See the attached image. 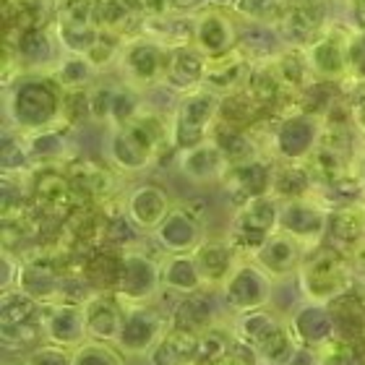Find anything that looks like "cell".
I'll return each mask as SVG.
<instances>
[{"instance_id":"37","label":"cell","mask_w":365,"mask_h":365,"mask_svg":"<svg viewBox=\"0 0 365 365\" xmlns=\"http://www.w3.org/2000/svg\"><path fill=\"white\" fill-rule=\"evenodd\" d=\"M19 272H21V264L11 256V251H3V279H0V289L8 292V289H16L19 284Z\"/></svg>"},{"instance_id":"16","label":"cell","mask_w":365,"mask_h":365,"mask_svg":"<svg viewBox=\"0 0 365 365\" xmlns=\"http://www.w3.org/2000/svg\"><path fill=\"white\" fill-rule=\"evenodd\" d=\"M165 253H190L204 240V222L190 206H173L162 225L154 230Z\"/></svg>"},{"instance_id":"4","label":"cell","mask_w":365,"mask_h":365,"mask_svg":"<svg viewBox=\"0 0 365 365\" xmlns=\"http://www.w3.org/2000/svg\"><path fill=\"white\" fill-rule=\"evenodd\" d=\"M222 110V94L198 86L193 91H185L175 107L173 115V146L178 152L190 149V146L201 144L206 138H212L214 125L220 120Z\"/></svg>"},{"instance_id":"43","label":"cell","mask_w":365,"mask_h":365,"mask_svg":"<svg viewBox=\"0 0 365 365\" xmlns=\"http://www.w3.org/2000/svg\"><path fill=\"white\" fill-rule=\"evenodd\" d=\"M3 365H19V363H3Z\"/></svg>"},{"instance_id":"33","label":"cell","mask_w":365,"mask_h":365,"mask_svg":"<svg viewBox=\"0 0 365 365\" xmlns=\"http://www.w3.org/2000/svg\"><path fill=\"white\" fill-rule=\"evenodd\" d=\"M125 355L102 339H86L73 350V365H125Z\"/></svg>"},{"instance_id":"28","label":"cell","mask_w":365,"mask_h":365,"mask_svg":"<svg viewBox=\"0 0 365 365\" xmlns=\"http://www.w3.org/2000/svg\"><path fill=\"white\" fill-rule=\"evenodd\" d=\"M204 61L196 47H180V50H170L168 73H165V86H173L178 91H193L204 86Z\"/></svg>"},{"instance_id":"27","label":"cell","mask_w":365,"mask_h":365,"mask_svg":"<svg viewBox=\"0 0 365 365\" xmlns=\"http://www.w3.org/2000/svg\"><path fill=\"white\" fill-rule=\"evenodd\" d=\"M327 237L339 251H347L355 240L365 237V201H344L331 206Z\"/></svg>"},{"instance_id":"41","label":"cell","mask_w":365,"mask_h":365,"mask_svg":"<svg viewBox=\"0 0 365 365\" xmlns=\"http://www.w3.org/2000/svg\"><path fill=\"white\" fill-rule=\"evenodd\" d=\"M355 16H358L365 26V0H355Z\"/></svg>"},{"instance_id":"42","label":"cell","mask_w":365,"mask_h":365,"mask_svg":"<svg viewBox=\"0 0 365 365\" xmlns=\"http://www.w3.org/2000/svg\"><path fill=\"white\" fill-rule=\"evenodd\" d=\"M360 295H363V300H365V274H363V282H360Z\"/></svg>"},{"instance_id":"30","label":"cell","mask_w":365,"mask_h":365,"mask_svg":"<svg viewBox=\"0 0 365 365\" xmlns=\"http://www.w3.org/2000/svg\"><path fill=\"white\" fill-rule=\"evenodd\" d=\"M162 287L178 295H190L206 289L193 253H168L162 261Z\"/></svg>"},{"instance_id":"25","label":"cell","mask_w":365,"mask_h":365,"mask_svg":"<svg viewBox=\"0 0 365 365\" xmlns=\"http://www.w3.org/2000/svg\"><path fill=\"white\" fill-rule=\"evenodd\" d=\"M274 173L264 160H253L245 165H230L227 175L222 178V188L230 196L237 198V206L251 201L256 196H267L272 193Z\"/></svg>"},{"instance_id":"32","label":"cell","mask_w":365,"mask_h":365,"mask_svg":"<svg viewBox=\"0 0 365 365\" xmlns=\"http://www.w3.org/2000/svg\"><path fill=\"white\" fill-rule=\"evenodd\" d=\"M99 76V71L86 61L84 53H68L63 61L55 63L53 81L61 89H89V84Z\"/></svg>"},{"instance_id":"17","label":"cell","mask_w":365,"mask_h":365,"mask_svg":"<svg viewBox=\"0 0 365 365\" xmlns=\"http://www.w3.org/2000/svg\"><path fill=\"white\" fill-rule=\"evenodd\" d=\"M16 287L34 297L39 305L61 303L63 300V274L58 261L53 256H34L29 261H21L19 284Z\"/></svg>"},{"instance_id":"36","label":"cell","mask_w":365,"mask_h":365,"mask_svg":"<svg viewBox=\"0 0 365 365\" xmlns=\"http://www.w3.org/2000/svg\"><path fill=\"white\" fill-rule=\"evenodd\" d=\"M350 118H352V125L365 136V78L363 84L350 94Z\"/></svg>"},{"instance_id":"29","label":"cell","mask_w":365,"mask_h":365,"mask_svg":"<svg viewBox=\"0 0 365 365\" xmlns=\"http://www.w3.org/2000/svg\"><path fill=\"white\" fill-rule=\"evenodd\" d=\"M21 133L31 165H58L61 160L68 157V138H66V133L58 125L39 130H21Z\"/></svg>"},{"instance_id":"23","label":"cell","mask_w":365,"mask_h":365,"mask_svg":"<svg viewBox=\"0 0 365 365\" xmlns=\"http://www.w3.org/2000/svg\"><path fill=\"white\" fill-rule=\"evenodd\" d=\"M170 209H173V204H170L165 188L149 185V182L130 190L128 201H125V217L141 232H154L170 214Z\"/></svg>"},{"instance_id":"19","label":"cell","mask_w":365,"mask_h":365,"mask_svg":"<svg viewBox=\"0 0 365 365\" xmlns=\"http://www.w3.org/2000/svg\"><path fill=\"white\" fill-rule=\"evenodd\" d=\"M287 321L297 344L305 347V350H316V347H321V344H327L339 336L336 319L331 316L329 305L324 303H308L305 300Z\"/></svg>"},{"instance_id":"38","label":"cell","mask_w":365,"mask_h":365,"mask_svg":"<svg viewBox=\"0 0 365 365\" xmlns=\"http://www.w3.org/2000/svg\"><path fill=\"white\" fill-rule=\"evenodd\" d=\"M344 253H347V259H350L355 274H358V277H363V274H365V237L355 240V243H352Z\"/></svg>"},{"instance_id":"31","label":"cell","mask_w":365,"mask_h":365,"mask_svg":"<svg viewBox=\"0 0 365 365\" xmlns=\"http://www.w3.org/2000/svg\"><path fill=\"white\" fill-rule=\"evenodd\" d=\"M173 327L190 329V331H198V334L214 329L217 327V305H214V297L209 292H204V289L182 295L180 305L173 313Z\"/></svg>"},{"instance_id":"5","label":"cell","mask_w":365,"mask_h":365,"mask_svg":"<svg viewBox=\"0 0 365 365\" xmlns=\"http://www.w3.org/2000/svg\"><path fill=\"white\" fill-rule=\"evenodd\" d=\"M279 198L274 193L256 196L237 206L227 237L245 259H253L256 251L279 230Z\"/></svg>"},{"instance_id":"11","label":"cell","mask_w":365,"mask_h":365,"mask_svg":"<svg viewBox=\"0 0 365 365\" xmlns=\"http://www.w3.org/2000/svg\"><path fill=\"white\" fill-rule=\"evenodd\" d=\"M168 63H170V50H165V47L152 42V39L138 37L133 42H125V47H123L118 73H120L123 84L144 91V89H152V86L165 84Z\"/></svg>"},{"instance_id":"9","label":"cell","mask_w":365,"mask_h":365,"mask_svg":"<svg viewBox=\"0 0 365 365\" xmlns=\"http://www.w3.org/2000/svg\"><path fill=\"white\" fill-rule=\"evenodd\" d=\"M274 292V279L253 259H243L237 269L227 277V282L220 287L222 305L230 313H248L269 308Z\"/></svg>"},{"instance_id":"2","label":"cell","mask_w":365,"mask_h":365,"mask_svg":"<svg viewBox=\"0 0 365 365\" xmlns=\"http://www.w3.org/2000/svg\"><path fill=\"white\" fill-rule=\"evenodd\" d=\"M232 336L261 365H295L297 355L303 352L289 321L269 308L240 313L232 327Z\"/></svg>"},{"instance_id":"40","label":"cell","mask_w":365,"mask_h":365,"mask_svg":"<svg viewBox=\"0 0 365 365\" xmlns=\"http://www.w3.org/2000/svg\"><path fill=\"white\" fill-rule=\"evenodd\" d=\"M206 365H251V363L243 355H237V352H225V355H220L217 360H212V363Z\"/></svg>"},{"instance_id":"15","label":"cell","mask_w":365,"mask_h":365,"mask_svg":"<svg viewBox=\"0 0 365 365\" xmlns=\"http://www.w3.org/2000/svg\"><path fill=\"white\" fill-rule=\"evenodd\" d=\"M190 253L196 259V267L201 272L206 289L222 287L230 274L237 269V264L245 259L243 253L232 245L230 237H204Z\"/></svg>"},{"instance_id":"34","label":"cell","mask_w":365,"mask_h":365,"mask_svg":"<svg viewBox=\"0 0 365 365\" xmlns=\"http://www.w3.org/2000/svg\"><path fill=\"white\" fill-rule=\"evenodd\" d=\"M24 365H73V350L55 342H42L26 352Z\"/></svg>"},{"instance_id":"24","label":"cell","mask_w":365,"mask_h":365,"mask_svg":"<svg viewBox=\"0 0 365 365\" xmlns=\"http://www.w3.org/2000/svg\"><path fill=\"white\" fill-rule=\"evenodd\" d=\"M84 316L89 339H102V342H115L120 331L125 303L115 292H94L84 300Z\"/></svg>"},{"instance_id":"1","label":"cell","mask_w":365,"mask_h":365,"mask_svg":"<svg viewBox=\"0 0 365 365\" xmlns=\"http://www.w3.org/2000/svg\"><path fill=\"white\" fill-rule=\"evenodd\" d=\"M165 144H173V125L160 110L144 105L128 123L110 130L107 160L120 173H141L157 162Z\"/></svg>"},{"instance_id":"20","label":"cell","mask_w":365,"mask_h":365,"mask_svg":"<svg viewBox=\"0 0 365 365\" xmlns=\"http://www.w3.org/2000/svg\"><path fill=\"white\" fill-rule=\"evenodd\" d=\"M237 45V29L227 14H222L220 8H201L196 11V39L193 47L198 53L212 58L232 50Z\"/></svg>"},{"instance_id":"39","label":"cell","mask_w":365,"mask_h":365,"mask_svg":"<svg viewBox=\"0 0 365 365\" xmlns=\"http://www.w3.org/2000/svg\"><path fill=\"white\" fill-rule=\"evenodd\" d=\"M352 173H355V180L360 182V188L365 193V149L352 157Z\"/></svg>"},{"instance_id":"13","label":"cell","mask_w":365,"mask_h":365,"mask_svg":"<svg viewBox=\"0 0 365 365\" xmlns=\"http://www.w3.org/2000/svg\"><path fill=\"white\" fill-rule=\"evenodd\" d=\"M329 24V0H289L287 11L277 24L282 39L287 45L305 47L319 37Z\"/></svg>"},{"instance_id":"6","label":"cell","mask_w":365,"mask_h":365,"mask_svg":"<svg viewBox=\"0 0 365 365\" xmlns=\"http://www.w3.org/2000/svg\"><path fill=\"white\" fill-rule=\"evenodd\" d=\"M358 37V31L352 26H344L339 21H329L321 34L313 42L305 45V55L311 61V68L321 81H331L339 84L350 76V50L352 42Z\"/></svg>"},{"instance_id":"22","label":"cell","mask_w":365,"mask_h":365,"mask_svg":"<svg viewBox=\"0 0 365 365\" xmlns=\"http://www.w3.org/2000/svg\"><path fill=\"white\" fill-rule=\"evenodd\" d=\"M144 360L146 365H201V334L170 327Z\"/></svg>"},{"instance_id":"18","label":"cell","mask_w":365,"mask_h":365,"mask_svg":"<svg viewBox=\"0 0 365 365\" xmlns=\"http://www.w3.org/2000/svg\"><path fill=\"white\" fill-rule=\"evenodd\" d=\"M178 168H180V175L185 180L209 185V182H222V178L227 175L230 170V160L212 136L201 144L190 146V149H182L178 157Z\"/></svg>"},{"instance_id":"3","label":"cell","mask_w":365,"mask_h":365,"mask_svg":"<svg viewBox=\"0 0 365 365\" xmlns=\"http://www.w3.org/2000/svg\"><path fill=\"white\" fill-rule=\"evenodd\" d=\"M355 269H352L347 253L329 245L305 253L303 264L297 269V287L308 303H334L344 297L355 284Z\"/></svg>"},{"instance_id":"14","label":"cell","mask_w":365,"mask_h":365,"mask_svg":"<svg viewBox=\"0 0 365 365\" xmlns=\"http://www.w3.org/2000/svg\"><path fill=\"white\" fill-rule=\"evenodd\" d=\"M42 329H45V339L55 342L61 347L76 350L78 344L89 339V329H86V316L81 303H50L42 308Z\"/></svg>"},{"instance_id":"26","label":"cell","mask_w":365,"mask_h":365,"mask_svg":"<svg viewBox=\"0 0 365 365\" xmlns=\"http://www.w3.org/2000/svg\"><path fill=\"white\" fill-rule=\"evenodd\" d=\"M144 37L162 45L165 50L193 47V39H196V14H178V8H173L170 14L149 16L144 24Z\"/></svg>"},{"instance_id":"8","label":"cell","mask_w":365,"mask_h":365,"mask_svg":"<svg viewBox=\"0 0 365 365\" xmlns=\"http://www.w3.org/2000/svg\"><path fill=\"white\" fill-rule=\"evenodd\" d=\"M329 212L331 206H327L319 198L308 196H292L282 198L279 204V230L287 232L303 245L305 253L316 251L329 235Z\"/></svg>"},{"instance_id":"12","label":"cell","mask_w":365,"mask_h":365,"mask_svg":"<svg viewBox=\"0 0 365 365\" xmlns=\"http://www.w3.org/2000/svg\"><path fill=\"white\" fill-rule=\"evenodd\" d=\"M256 63L251 61V55L245 53L243 47L235 45L232 50L222 55H212L204 61V86L217 91V94H237L245 91L253 78Z\"/></svg>"},{"instance_id":"35","label":"cell","mask_w":365,"mask_h":365,"mask_svg":"<svg viewBox=\"0 0 365 365\" xmlns=\"http://www.w3.org/2000/svg\"><path fill=\"white\" fill-rule=\"evenodd\" d=\"M350 360L352 347L344 342L342 336H336V339L313 350V365H350Z\"/></svg>"},{"instance_id":"7","label":"cell","mask_w":365,"mask_h":365,"mask_svg":"<svg viewBox=\"0 0 365 365\" xmlns=\"http://www.w3.org/2000/svg\"><path fill=\"white\" fill-rule=\"evenodd\" d=\"M170 327L173 316H165L152 303H125L120 331L113 344L125 358H146Z\"/></svg>"},{"instance_id":"21","label":"cell","mask_w":365,"mask_h":365,"mask_svg":"<svg viewBox=\"0 0 365 365\" xmlns=\"http://www.w3.org/2000/svg\"><path fill=\"white\" fill-rule=\"evenodd\" d=\"M303 259H305V248L297 243L292 235L282 232V230H277L267 243L256 251V256H253V261H256L274 282L287 279V277L297 274Z\"/></svg>"},{"instance_id":"10","label":"cell","mask_w":365,"mask_h":365,"mask_svg":"<svg viewBox=\"0 0 365 365\" xmlns=\"http://www.w3.org/2000/svg\"><path fill=\"white\" fill-rule=\"evenodd\" d=\"M162 289V264L141 251H123L113 292L123 303H152Z\"/></svg>"}]
</instances>
